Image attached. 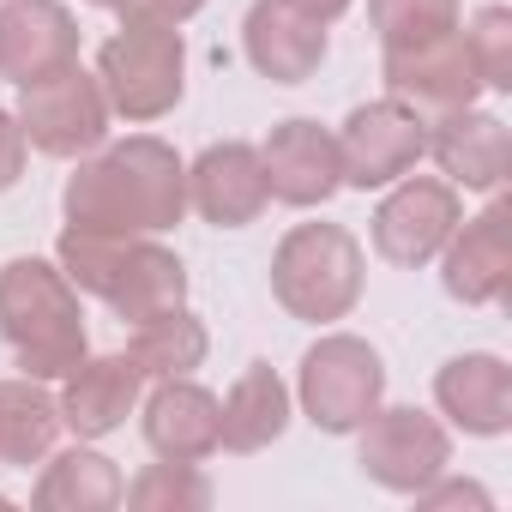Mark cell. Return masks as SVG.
I'll return each mask as SVG.
<instances>
[{
  "label": "cell",
  "mask_w": 512,
  "mask_h": 512,
  "mask_svg": "<svg viewBox=\"0 0 512 512\" xmlns=\"http://www.w3.org/2000/svg\"><path fill=\"white\" fill-rule=\"evenodd\" d=\"M139 398H145V374L139 362L121 350V356H85L73 374H61V428L73 440H103L115 428H127V416H139Z\"/></svg>",
  "instance_id": "2e32d148"
},
{
  "label": "cell",
  "mask_w": 512,
  "mask_h": 512,
  "mask_svg": "<svg viewBox=\"0 0 512 512\" xmlns=\"http://www.w3.org/2000/svg\"><path fill=\"white\" fill-rule=\"evenodd\" d=\"M356 464L386 494H422L440 470H452V428L416 404H380L356 428Z\"/></svg>",
  "instance_id": "ba28073f"
},
{
  "label": "cell",
  "mask_w": 512,
  "mask_h": 512,
  "mask_svg": "<svg viewBox=\"0 0 512 512\" xmlns=\"http://www.w3.org/2000/svg\"><path fill=\"white\" fill-rule=\"evenodd\" d=\"M464 217V199H458V187L452 181H440V175H398L392 187H386V199L374 205V217H368V235H374V253L386 266H398V272H422V266H434V253L446 247V235H452V223Z\"/></svg>",
  "instance_id": "9c48e42d"
},
{
  "label": "cell",
  "mask_w": 512,
  "mask_h": 512,
  "mask_svg": "<svg viewBox=\"0 0 512 512\" xmlns=\"http://www.w3.org/2000/svg\"><path fill=\"white\" fill-rule=\"evenodd\" d=\"M332 139H338L344 187H362V193L392 187L398 175H410V169L428 157V121H422L416 109H404L398 97L356 103Z\"/></svg>",
  "instance_id": "30bf717a"
},
{
  "label": "cell",
  "mask_w": 512,
  "mask_h": 512,
  "mask_svg": "<svg viewBox=\"0 0 512 512\" xmlns=\"http://www.w3.org/2000/svg\"><path fill=\"white\" fill-rule=\"evenodd\" d=\"M61 434L67 428H61V404L49 380H31V374L0 380V464L31 470L61 446Z\"/></svg>",
  "instance_id": "603a6c76"
},
{
  "label": "cell",
  "mask_w": 512,
  "mask_h": 512,
  "mask_svg": "<svg viewBox=\"0 0 512 512\" xmlns=\"http://www.w3.org/2000/svg\"><path fill=\"white\" fill-rule=\"evenodd\" d=\"M55 266L67 284L91 302H103L121 326H145L169 308H187V266L157 235H97V229H61Z\"/></svg>",
  "instance_id": "7a4b0ae2"
},
{
  "label": "cell",
  "mask_w": 512,
  "mask_h": 512,
  "mask_svg": "<svg viewBox=\"0 0 512 512\" xmlns=\"http://www.w3.org/2000/svg\"><path fill=\"white\" fill-rule=\"evenodd\" d=\"M0 338H7L19 374L31 380H61L91 356L79 290L55 260L19 253V260L0 266Z\"/></svg>",
  "instance_id": "3957f363"
},
{
  "label": "cell",
  "mask_w": 512,
  "mask_h": 512,
  "mask_svg": "<svg viewBox=\"0 0 512 512\" xmlns=\"http://www.w3.org/2000/svg\"><path fill=\"white\" fill-rule=\"evenodd\" d=\"M458 37L470 49V67H476L482 91H512V13L506 7H476L470 19H458Z\"/></svg>",
  "instance_id": "4316f807"
},
{
  "label": "cell",
  "mask_w": 512,
  "mask_h": 512,
  "mask_svg": "<svg viewBox=\"0 0 512 512\" xmlns=\"http://www.w3.org/2000/svg\"><path fill=\"white\" fill-rule=\"evenodd\" d=\"M13 115H19L31 151L61 157V163H79V157H91L97 145H109V121H115V109H109L97 73L79 67V61H67V67H55V73L19 85V109H13Z\"/></svg>",
  "instance_id": "52a82bcc"
},
{
  "label": "cell",
  "mask_w": 512,
  "mask_h": 512,
  "mask_svg": "<svg viewBox=\"0 0 512 512\" xmlns=\"http://www.w3.org/2000/svg\"><path fill=\"white\" fill-rule=\"evenodd\" d=\"M284 7H296V13H308V19H320V25H332V19H344L356 0H284Z\"/></svg>",
  "instance_id": "f546056e"
},
{
  "label": "cell",
  "mask_w": 512,
  "mask_h": 512,
  "mask_svg": "<svg viewBox=\"0 0 512 512\" xmlns=\"http://www.w3.org/2000/svg\"><path fill=\"white\" fill-rule=\"evenodd\" d=\"M127 25H187L193 13H205V0H121V7H115Z\"/></svg>",
  "instance_id": "f1b7e54d"
},
{
  "label": "cell",
  "mask_w": 512,
  "mask_h": 512,
  "mask_svg": "<svg viewBox=\"0 0 512 512\" xmlns=\"http://www.w3.org/2000/svg\"><path fill=\"white\" fill-rule=\"evenodd\" d=\"M127 356L139 362V374H145V380H181V374L205 368V356H211V332H205V320H199V314L169 308V314H157V320L133 326Z\"/></svg>",
  "instance_id": "cb8c5ba5"
},
{
  "label": "cell",
  "mask_w": 512,
  "mask_h": 512,
  "mask_svg": "<svg viewBox=\"0 0 512 512\" xmlns=\"http://www.w3.org/2000/svg\"><path fill=\"white\" fill-rule=\"evenodd\" d=\"M368 284V253L344 223H296L272 247V296L302 326L350 320Z\"/></svg>",
  "instance_id": "277c9868"
},
{
  "label": "cell",
  "mask_w": 512,
  "mask_h": 512,
  "mask_svg": "<svg viewBox=\"0 0 512 512\" xmlns=\"http://www.w3.org/2000/svg\"><path fill=\"white\" fill-rule=\"evenodd\" d=\"M139 428L145 446L169 464H205L217 452V398L181 374V380H145L139 398Z\"/></svg>",
  "instance_id": "ffe728a7"
},
{
  "label": "cell",
  "mask_w": 512,
  "mask_h": 512,
  "mask_svg": "<svg viewBox=\"0 0 512 512\" xmlns=\"http://www.w3.org/2000/svg\"><path fill=\"white\" fill-rule=\"evenodd\" d=\"M380 79H386V97H398L422 121L452 115V109H470L482 97V79H476L470 49H464L458 31L428 37V43H410V49H386Z\"/></svg>",
  "instance_id": "7c38bea8"
},
{
  "label": "cell",
  "mask_w": 512,
  "mask_h": 512,
  "mask_svg": "<svg viewBox=\"0 0 512 512\" xmlns=\"http://www.w3.org/2000/svg\"><path fill=\"white\" fill-rule=\"evenodd\" d=\"M428 157L458 193H500L512 175V133L494 109H452L428 121Z\"/></svg>",
  "instance_id": "9a60e30c"
},
{
  "label": "cell",
  "mask_w": 512,
  "mask_h": 512,
  "mask_svg": "<svg viewBox=\"0 0 512 512\" xmlns=\"http://www.w3.org/2000/svg\"><path fill=\"white\" fill-rule=\"evenodd\" d=\"M296 404L320 434H356L386 404V362L356 332H326L296 374Z\"/></svg>",
  "instance_id": "8992f818"
},
{
  "label": "cell",
  "mask_w": 512,
  "mask_h": 512,
  "mask_svg": "<svg viewBox=\"0 0 512 512\" xmlns=\"http://www.w3.org/2000/svg\"><path fill=\"white\" fill-rule=\"evenodd\" d=\"M79 61V19L67 0H0V79L31 85Z\"/></svg>",
  "instance_id": "ac0fdd59"
},
{
  "label": "cell",
  "mask_w": 512,
  "mask_h": 512,
  "mask_svg": "<svg viewBox=\"0 0 512 512\" xmlns=\"http://www.w3.org/2000/svg\"><path fill=\"white\" fill-rule=\"evenodd\" d=\"M121 500L139 506V512H205V506H211V482H205L199 464H169V458H157V464H145V470L121 488Z\"/></svg>",
  "instance_id": "d4e9b609"
},
{
  "label": "cell",
  "mask_w": 512,
  "mask_h": 512,
  "mask_svg": "<svg viewBox=\"0 0 512 512\" xmlns=\"http://www.w3.org/2000/svg\"><path fill=\"white\" fill-rule=\"evenodd\" d=\"M260 163H266V187H272V199L290 205V211L332 205V193L344 187L338 139H332V127H320V121H308V115L278 121V127L260 139Z\"/></svg>",
  "instance_id": "5bb4252c"
},
{
  "label": "cell",
  "mask_w": 512,
  "mask_h": 512,
  "mask_svg": "<svg viewBox=\"0 0 512 512\" xmlns=\"http://www.w3.org/2000/svg\"><path fill=\"white\" fill-rule=\"evenodd\" d=\"M85 7H103V13H115V7H121V0H85Z\"/></svg>",
  "instance_id": "4dcf8cb0"
},
{
  "label": "cell",
  "mask_w": 512,
  "mask_h": 512,
  "mask_svg": "<svg viewBox=\"0 0 512 512\" xmlns=\"http://www.w3.org/2000/svg\"><path fill=\"white\" fill-rule=\"evenodd\" d=\"M97 85L109 109L133 127H151L175 115L187 97V37L175 25H127L97 49Z\"/></svg>",
  "instance_id": "5b68a950"
},
{
  "label": "cell",
  "mask_w": 512,
  "mask_h": 512,
  "mask_svg": "<svg viewBox=\"0 0 512 512\" xmlns=\"http://www.w3.org/2000/svg\"><path fill=\"white\" fill-rule=\"evenodd\" d=\"M290 416H296V398H290L284 374L272 362H247L235 374V386L217 398V452H235V458L266 452L284 440Z\"/></svg>",
  "instance_id": "44dd1931"
},
{
  "label": "cell",
  "mask_w": 512,
  "mask_h": 512,
  "mask_svg": "<svg viewBox=\"0 0 512 512\" xmlns=\"http://www.w3.org/2000/svg\"><path fill=\"white\" fill-rule=\"evenodd\" d=\"M61 211L73 229L97 235H163L187 217V163L157 133L97 145L67 175Z\"/></svg>",
  "instance_id": "6da1fadb"
},
{
  "label": "cell",
  "mask_w": 512,
  "mask_h": 512,
  "mask_svg": "<svg viewBox=\"0 0 512 512\" xmlns=\"http://www.w3.org/2000/svg\"><path fill=\"white\" fill-rule=\"evenodd\" d=\"M272 205L260 145L247 139H217L187 163V211H199L211 229H247Z\"/></svg>",
  "instance_id": "4fadbf2b"
},
{
  "label": "cell",
  "mask_w": 512,
  "mask_h": 512,
  "mask_svg": "<svg viewBox=\"0 0 512 512\" xmlns=\"http://www.w3.org/2000/svg\"><path fill=\"white\" fill-rule=\"evenodd\" d=\"M121 488H127V476L115 470V458H103L91 440H73V446H55L43 458L31 506H43V512H115Z\"/></svg>",
  "instance_id": "7402d4cb"
},
{
  "label": "cell",
  "mask_w": 512,
  "mask_h": 512,
  "mask_svg": "<svg viewBox=\"0 0 512 512\" xmlns=\"http://www.w3.org/2000/svg\"><path fill=\"white\" fill-rule=\"evenodd\" d=\"M440 260V284L452 302L464 308H494L512 290V205L500 193H488V205L476 217H458Z\"/></svg>",
  "instance_id": "8fae6325"
},
{
  "label": "cell",
  "mask_w": 512,
  "mask_h": 512,
  "mask_svg": "<svg viewBox=\"0 0 512 512\" xmlns=\"http://www.w3.org/2000/svg\"><path fill=\"white\" fill-rule=\"evenodd\" d=\"M440 416L470 440H500L512 428V368L494 350H464L434 374Z\"/></svg>",
  "instance_id": "d6986e66"
},
{
  "label": "cell",
  "mask_w": 512,
  "mask_h": 512,
  "mask_svg": "<svg viewBox=\"0 0 512 512\" xmlns=\"http://www.w3.org/2000/svg\"><path fill=\"white\" fill-rule=\"evenodd\" d=\"M25 163H31V139L13 109H0V193H13L25 181Z\"/></svg>",
  "instance_id": "83f0119b"
},
{
  "label": "cell",
  "mask_w": 512,
  "mask_h": 512,
  "mask_svg": "<svg viewBox=\"0 0 512 512\" xmlns=\"http://www.w3.org/2000/svg\"><path fill=\"white\" fill-rule=\"evenodd\" d=\"M458 0H368V25L380 37V49H410L428 37L458 31Z\"/></svg>",
  "instance_id": "484cf974"
},
{
  "label": "cell",
  "mask_w": 512,
  "mask_h": 512,
  "mask_svg": "<svg viewBox=\"0 0 512 512\" xmlns=\"http://www.w3.org/2000/svg\"><path fill=\"white\" fill-rule=\"evenodd\" d=\"M241 49H247V67L272 79V85H308L320 67H326V25L284 7V0H253L247 19H241Z\"/></svg>",
  "instance_id": "e0dca14e"
}]
</instances>
